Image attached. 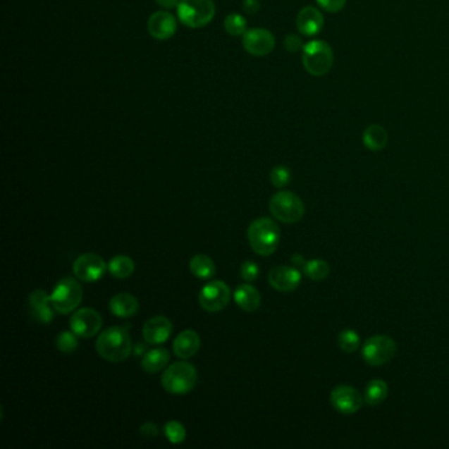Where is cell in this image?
Masks as SVG:
<instances>
[{
	"label": "cell",
	"mask_w": 449,
	"mask_h": 449,
	"mask_svg": "<svg viewBox=\"0 0 449 449\" xmlns=\"http://www.w3.org/2000/svg\"><path fill=\"white\" fill-rule=\"evenodd\" d=\"M180 0H156V3L161 6L165 10H173L177 8L180 4Z\"/></svg>",
	"instance_id": "74e56055"
},
{
	"label": "cell",
	"mask_w": 449,
	"mask_h": 449,
	"mask_svg": "<svg viewBox=\"0 0 449 449\" xmlns=\"http://www.w3.org/2000/svg\"><path fill=\"white\" fill-rule=\"evenodd\" d=\"M200 348L199 335L192 330L182 331L173 343L174 355L180 359H190Z\"/></svg>",
	"instance_id": "d6986e66"
},
{
	"label": "cell",
	"mask_w": 449,
	"mask_h": 449,
	"mask_svg": "<svg viewBox=\"0 0 449 449\" xmlns=\"http://www.w3.org/2000/svg\"><path fill=\"white\" fill-rule=\"evenodd\" d=\"M140 433L147 439H153V438H156L159 435V427L154 423L148 422V423L141 426Z\"/></svg>",
	"instance_id": "d590c367"
},
{
	"label": "cell",
	"mask_w": 449,
	"mask_h": 449,
	"mask_svg": "<svg viewBox=\"0 0 449 449\" xmlns=\"http://www.w3.org/2000/svg\"><path fill=\"white\" fill-rule=\"evenodd\" d=\"M303 273L312 281L326 280L330 276L331 268L327 261L321 260V259H314L309 260L303 266Z\"/></svg>",
	"instance_id": "4316f807"
},
{
	"label": "cell",
	"mask_w": 449,
	"mask_h": 449,
	"mask_svg": "<svg viewBox=\"0 0 449 449\" xmlns=\"http://www.w3.org/2000/svg\"><path fill=\"white\" fill-rule=\"evenodd\" d=\"M214 0H180L177 13L180 23L189 28H202L215 18Z\"/></svg>",
	"instance_id": "5b68a950"
},
{
	"label": "cell",
	"mask_w": 449,
	"mask_h": 449,
	"mask_svg": "<svg viewBox=\"0 0 449 449\" xmlns=\"http://www.w3.org/2000/svg\"><path fill=\"white\" fill-rule=\"evenodd\" d=\"M164 431H165V435H166L168 440L173 444H180L186 439V429L183 427L182 423L177 422V420L168 422L164 427Z\"/></svg>",
	"instance_id": "4dcf8cb0"
},
{
	"label": "cell",
	"mask_w": 449,
	"mask_h": 449,
	"mask_svg": "<svg viewBox=\"0 0 449 449\" xmlns=\"http://www.w3.org/2000/svg\"><path fill=\"white\" fill-rule=\"evenodd\" d=\"M30 315L44 324H49L54 318L53 309H51V302L50 295L45 293V290H35L30 295L28 300Z\"/></svg>",
	"instance_id": "ac0fdd59"
},
{
	"label": "cell",
	"mask_w": 449,
	"mask_h": 449,
	"mask_svg": "<svg viewBox=\"0 0 449 449\" xmlns=\"http://www.w3.org/2000/svg\"><path fill=\"white\" fill-rule=\"evenodd\" d=\"M248 240L253 252L262 257L273 254L280 245L281 230L270 218H259L250 223Z\"/></svg>",
	"instance_id": "7a4b0ae2"
},
{
	"label": "cell",
	"mask_w": 449,
	"mask_h": 449,
	"mask_svg": "<svg viewBox=\"0 0 449 449\" xmlns=\"http://www.w3.org/2000/svg\"><path fill=\"white\" fill-rule=\"evenodd\" d=\"M388 141H389L388 132L379 124H371L368 128H365L362 133V142L371 152H379L383 149L388 145Z\"/></svg>",
	"instance_id": "7402d4cb"
},
{
	"label": "cell",
	"mask_w": 449,
	"mask_h": 449,
	"mask_svg": "<svg viewBox=\"0 0 449 449\" xmlns=\"http://www.w3.org/2000/svg\"><path fill=\"white\" fill-rule=\"evenodd\" d=\"M269 210L277 220L286 224L300 221L305 215V203L300 197L291 191H278L271 197Z\"/></svg>",
	"instance_id": "8992f818"
},
{
	"label": "cell",
	"mask_w": 449,
	"mask_h": 449,
	"mask_svg": "<svg viewBox=\"0 0 449 449\" xmlns=\"http://www.w3.org/2000/svg\"><path fill=\"white\" fill-rule=\"evenodd\" d=\"M147 27L153 39L161 41L169 40L176 35L178 23L168 11H157L150 15Z\"/></svg>",
	"instance_id": "9a60e30c"
},
{
	"label": "cell",
	"mask_w": 449,
	"mask_h": 449,
	"mask_svg": "<svg viewBox=\"0 0 449 449\" xmlns=\"http://www.w3.org/2000/svg\"><path fill=\"white\" fill-rule=\"evenodd\" d=\"M139 309H140L139 300L135 295L128 294V293H120L111 298V312H112V315L121 318V319L136 315Z\"/></svg>",
	"instance_id": "ffe728a7"
},
{
	"label": "cell",
	"mask_w": 449,
	"mask_h": 449,
	"mask_svg": "<svg viewBox=\"0 0 449 449\" xmlns=\"http://www.w3.org/2000/svg\"><path fill=\"white\" fill-rule=\"evenodd\" d=\"M338 344H339L340 350L345 353H353L359 350L361 345V338H359V332L356 330L341 331L338 336Z\"/></svg>",
	"instance_id": "83f0119b"
},
{
	"label": "cell",
	"mask_w": 449,
	"mask_h": 449,
	"mask_svg": "<svg viewBox=\"0 0 449 449\" xmlns=\"http://www.w3.org/2000/svg\"><path fill=\"white\" fill-rule=\"evenodd\" d=\"M324 27V16L318 8L307 6L297 15V30L303 36L312 37L319 35Z\"/></svg>",
	"instance_id": "e0dca14e"
},
{
	"label": "cell",
	"mask_w": 449,
	"mask_h": 449,
	"mask_svg": "<svg viewBox=\"0 0 449 449\" xmlns=\"http://www.w3.org/2000/svg\"><path fill=\"white\" fill-rule=\"evenodd\" d=\"M302 62L311 75H327L333 66V50L326 41H309L302 49Z\"/></svg>",
	"instance_id": "3957f363"
},
{
	"label": "cell",
	"mask_w": 449,
	"mask_h": 449,
	"mask_svg": "<svg viewBox=\"0 0 449 449\" xmlns=\"http://www.w3.org/2000/svg\"><path fill=\"white\" fill-rule=\"evenodd\" d=\"M290 180H291V171L288 166L278 165L270 171V182L277 189H282V187L288 186Z\"/></svg>",
	"instance_id": "1f68e13d"
},
{
	"label": "cell",
	"mask_w": 449,
	"mask_h": 449,
	"mask_svg": "<svg viewBox=\"0 0 449 449\" xmlns=\"http://www.w3.org/2000/svg\"><path fill=\"white\" fill-rule=\"evenodd\" d=\"M270 286L281 293H291L298 289L302 282V274L297 268L291 266H276L268 274Z\"/></svg>",
	"instance_id": "5bb4252c"
},
{
	"label": "cell",
	"mask_w": 449,
	"mask_h": 449,
	"mask_svg": "<svg viewBox=\"0 0 449 449\" xmlns=\"http://www.w3.org/2000/svg\"><path fill=\"white\" fill-rule=\"evenodd\" d=\"M170 355L169 350L166 348H154V350H148L142 361H141V367L147 373H159L160 370L164 369L168 362H169Z\"/></svg>",
	"instance_id": "603a6c76"
},
{
	"label": "cell",
	"mask_w": 449,
	"mask_h": 449,
	"mask_svg": "<svg viewBox=\"0 0 449 449\" xmlns=\"http://www.w3.org/2000/svg\"><path fill=\"white\" fill-rule=\"evenodd\" d=\"M109 269V265H106L104 260L95 254V253H85L80 256L73 264L74 276L82 282H97Z\"/></svg>",
	"instance_id": "8fae6325"
},
{
	"label": "cell",
	"mask_w": 449,
	"mask_h": 449,
	"mask_svg": "<svg viewBox=\"0 0 449 449\" xmlns=\"http://www.w3.org/2000/svg\"><path fill=\"white\" fill-rule=\"evenodd\" d=\"M148 344V343H147ZM147 344L145 343H137V344H135V347H133V355L136 356V357H139V356H144L145 353H147Z\"/></svg>",
	"instance_id": "f35d334b"
},
{
	"label": "cell",
	"mask_w": 449,
	"mask_h": 449,
	"mask_svg": "<svg viewBox=\"0 0 449 449\" xmlns=\"http://www.w3.org/2000/svg\"><path fill=\"white\" fill-rule=\"evenodd\" d=\"M233 300L245 312H254L261 306V294L250 283H242L235 290Z\"/></svg>",
	"instance_id": "44dd1931"
},
{
	"label": "cell",
	"mask_w": 449,
	"mask_h": 449,
	"mask_svg": "<svg viewBox=\"0 0 449 449\" xmlns=\"http://www.w3.org/2000/svg\"><path fill=\"white\" fill-rule=\"evenodd\" d=\"M293 262H294V264H300V265H303V266H305V264H306V262L303 261V257L300 256V254L293 256Z\"/></svg>",
	"instance_id": "ab89813d"
},
{
	"label": "cell",
	"mask_w": 449,
	"mask_h": 449,
	"mask_svg": "<svg viewBox=\"0 0 449 449\" xmlns=\"http://www.w3.org/2000/svg\"><path fill=\"white\" fill-rule=\"evenodd\" d=\"M232 293L223 281H211L199 293V305L207 312H219L230 302Z\"/></svg>",
	"instance_id": "9c48e42d"
},
{
	"label": "cell",
	"mask_w": 449,
	"mask_h": 449,
	"mask_svg": "<svg viewBox=\"0 0 449 449\" xmlns=\"http://www.w3.org/2000/svg\"><path fill=\"white\" fill-rule=\"evenodd\" d=\"M173 332V324L165 316H154L144 324L142 335L145 343L150 345H160L168 341Z\"/></svg>",
	"instance_id": "2e32d148"
},
{
	"label": "cell",
	"mask_w": 449,
	"mask_h": 449,
	"mask_svg": "<svg viewBox=\"0 0 449 449\" xmlns=\"http://www.w3.org/2000/svg\"><path fill=\"white\" fill-rule=\"evenodd\" d=\"M389 394L388 383L383 379H371L364 390V400L369 406H379L385 402Z\"/></svg>",
	"instance_id": "cb8c5ba5"
},
{
	"label": "cell",
	"mask_w": 449,
	"mask_h": 449,
	"mask_svg": "<svg viewBox=\"0 0 449 449\" xmlns=\"http://www.w3.org/2000/svg\"><path fill=\"white\" fill-rule=\"evenodd\" d=\"M316 3L321 10L330 13H338L345 7L347 0H316Z\"/></svg>",
	"instance_id": "836d02e7"
},
{
	"label": "cell",
	"mask_w": 449,
	"mask_h": 449,
	"mask_svg": "<svg viewBox=\"0 0 449 449\" xmlns=\"http://www.w3.org/2000/svg\"><path fill=\"white\" fill-rule=\"evenodd\" d=\"M97 352L102 359L110 362H121L128 359L133 350L130 333L121 327H110L97 339Z\"/></svg>",
	"instance_id": "6da1fadb"
},
{
	"label": "cell",
	"mask_w": 449,
	"mask_h": 449,
	"mask_svg": "<svg viewBox=\"0 0 449 449\" xmlns=\"http://www.w3.org/2000/svg\"><path fill=\"white\" fill-rule=\"evenodd\" d=\"M242 47L254 57H265L276 48V37L269 30L253 28L244 33Z\"/></svg>",
	"instance_id": "7c38bea8"
},
{
	"label": "cell",
	"mask_w": 449,
	"mask_h": 449,
	"mask_svg": "<svg viewBox=\"0 0 449 449\" xmlns=\"http://www.w3.org/2000/svg\"><path fill=\"white\" fill-rule=\"evenodd\" d=\"M57 348L65 355H70L78 348V336L73 331H63L56 339Z\"/></svg>",
	"instance_id": "f546056e"
},
{
	"label": "cell",
	"mask_w": 449,
	"mask_h": 449,
	"mask_svg": "<svg viewBox=\"0 0 449 449\" xmlns=\"http://www.w3.org/2000/svg\"><path fill=\"white\" fill-rule=\"evenodd\" d=\"M397 343L388 335H374L365 340L361 348V356L370 367H382L394 359Z\"/></svg>",
	"instance_id": "ba28073f"
},
{
	"label": "cell",
	"mask_w": 449,
	"mask_h": 449,
	"mask_svg": "<svg viewBox=\"0 0 449 449\" xmlns=\"http://www.w3.org/2000/svg\"><path fill=\"white\" fill-rule=\"evenodd\" d=\"M240 274L242 277V280L247 281V282H253V281L257 280L259 274H260V269H259V265L253 261H245L242 265H241V269H240Z\"/></svg>",
	"instance_id": "d6a6232c"
},
{
	"label": "cell",
	"mask_w": 449,
	"mask_h": 449,
	"mask_svg": "<svg viewBox=\"0 0 449 449\" xmlns=\"http://www.w3.org/2000/svg\"><path fill=\"white\" fill-rule=\"evenodd\" d=\"M330 402L332 407L340 414L350 415L357 412L365 400L356 388L350 385H338L331 391Z\"/></svg>",
	"instance_id": "30bf717a"
},
{
	"label": "cell",
	"mask_w": 449,
	"mask_h": 449,
	"mask_svg": "<svg viewBox=\"0 0 449 449\" xmlns=\"http://www.w3.org/2000/svg\"><path fill=\"white\" fill-rule=\"evenodd\" d=\"M82 298H83V291H82L80 282L68 277V278L59 281V283L56 285V288L50 295V302H51V307L56 312L66 315L80 306Z\"/></svg>",
	"instance_id": "52a82bcc"
},
{
	"label": "cell",
	"mask_w": 449,
	"mask_h": 449,
	"mask_svg": "<svg viewBox=\"0 0 449 449\" xmlns=\"http://www.w3.org/2000/svg\"><path fill=\"white\" fill-rule=\"evenodd\" d=\"M261 4L259 0H244L242 1V10L245 11L247 13L253 15V13H257L260 10Z\"/></svg>",
	"instance_id": "8d00e7d4"
},
{
	"label": "cell",
	"mask_w": 449,
	"mask_h": 449,
	"mask_svg": "<svg viewBox=\"0 0 449 449\" xmlns=\"http://www.w3.org/2000/svg\"><path fill=\"white\" fill-rule=\"evenodd\" d=\"M109 271L112 277L118 280H125L133 274L135 262L128 256H115L109 264Z\"/></svg>",
	"instance_id": "484cf974"
},
{
	"label": "cell",
	"mask_w": 449,
	"mask_h": 449,
	"mask_svg": "<svg viewBox=\"0 0 449 449\" xmlns=\"http://www.w3.org/2000/svg\"><path fill=\"white\" fill-rule=\"evenodd\" d=\"M190 271L197 277L198 280H211L215 273L216 266L214 261L206 254H197L190 260Z\"/></svg>",
	"instance_id": "d4e9b609"
},
{
	"label": "cell",
	"mask_w": 449,
	"mask_h": 449,
	"mask_svg": "<svg viewBox=\"0 0 449 449\" xmlns=\"http://www.w3.org/2000/svg\"><path fill=\"white\" fill-rule=\"evenodd\" d=\"M224 28L230 36H244L247 32V20L239 13H230L224 20Z\"/></svg>",
	"instance_id": "f1b7e54d"
},
{
	"label": "cell",
	"mask_w": 449,
	"mask_h": 449,
	"mask_svg": "<svg viewBox=\"0 0 449 449\" xmlns=\"http://www.w3.org/2000/svg\"><path fill=\"white\" fill-rule=\"evenodd\" d=\"M198 382V371L189 362H176L164 371L161 383L170 394H187Z\"/></svg>",
	"instance_id": "277c9868"
},
{
	"label": "cell",
	"mask_w": 449,
	"mask_h": 449,
	"mask_svg": "<svg viewBox=\"0 0 449 449\" xmlns=\"http://www.w3.org/2000/svg\"><path fill=\"white\" fill-rule=\"evenodd\" d=\"M283 47L286 48L290 53H297L300 49H303V42L298 35H289L285 41H283Z\"/></svg>",
	"instance_id": "e575fe53"
},
{
	"label": "cell",
	"mask_w": 449,
	"mask_h": 449,
	"mask_svg": "<svg viewBox=\"0 0 449 449\" xmlns=\"http://www.w3.org/2000/svg\"><path fill=\"white\" fill-rule=\"evenodd\" d=\"M102 323V316L97 309L85 307L74 312L70 319V328L77 336L90 339L99 333Z\"/></svg>",
	"instance_id": "4fadbf2b"
}]
</instances>
